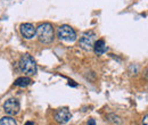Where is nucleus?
Instances as JSON below:
<instances>
[{
	"label": "nucleus",
	"mask_w": 148,
	"mask_h": 125,
	"mask_svg": "<svg viewBox=\"0 0 148 125\" xmlns=\"http://www.w3.org/2000/svg\"><path fill=\"white\" fill-rule=\"evenodd\" d=\"M36 34L38 36V39L40 40V42L49 44L54 41L55 38V32H54V27L50 23H43L40 24L36 30Z\"/></svg>",
	"instance_id": "nucleus-1"
},
{
	"label": "nucleus",
	"mask_w": 148,
	"mask_h": 125,
	"mask_svg": "<svg viewBox=\"0 0 148 125\" xmlns=\"http://www.w3.org/2000/svg\"><path fill=\"white\" fill-rule=\"evenodd\" d=\"M19 109H21L19 101L15 98H10V99L6 100L3 104V110L8 116H14V115L18 114Z\"/></svg>",
	"instance_id": "nucleus-5"
},
{
	"label": "nucleus",
	"mask_w": 148,
	"mask_h": 125,
	"mask_svg": "<svg viewBox=\"0 0 148 125\" xmlns=\"http://www.w3.org/2000/svg\"><path fill=\"white\" fill-rule=\"evenodd\" d=\"M87 125H96V121H95L93 118H90V120L88 121V124Z\"/></svg>",
	"instance_id": "nucleus-11"
},
{
	"label": "nucleus",
	"mask_w": 148,
	"mask_h": 125,
	"mask_svg": "<svg viewBox=\"0 0 148 125\" xmlns=\"http://www.w3.org/2000/svg\"><path fill=\"white\" fill-rule=\"evenodd\" d=\"M16 87H21V88H25L27 85L31 84V79L29 76H22V77H18L15 83H14Z\"/></svg>",
	"instance_id": "nucleus-9"
},
{
	"label": "nucleus",
	"mask_w": 148,
	"mask_h": 125,
	"mask_svg": "<svg viewBox=\"0 0 148 125\" xmlns=\"http://www.w3.org/2000/svg\"><path fill=\"white\" fill-rule=\"evenodd\" d=\"M92 50H95V54L97 55V56H101V55H104L106 51H107V46H106L105 41H104L103 39L97 40V41L95 42V44H93Z\"/></svg>",
	"instance_id": "nucleus-8"
},
{
	"label": "nucleus",
	"mask_w": 148,
	"mask_h": 125,
	"mask_svg": "<svg viewBox=\"0 0 148 125\" xmlns=\"http://www.w3.org/2000/svg\"><path fill=\"white\" fill-rule=\"evenodd\" d=\"M0 125H17V123L12 116H5L0 120Z\"/></svg>",
	"instance_id": "nucleus-10"
},
{
	"label": "nucleus",
	"mask_w": 148,
	"mask_h": 125,
	"mask_svg": "<svg viewBox=\"0 0 148 125\" xmlns=\"http://www.w3.org/2000/svg\"><path fill=\"white\" fill-rule=\"evenodd\" d=\"M71 111L69 110V108L63 107L57 109L55 113V120L57 123L59 124H66L70 120H71Z\"/></svg>",
	"instance_id": "nucleus-6"
},
{
	"label": "nucleus",
	"mask_w": 148,
	"mask_h": 125,
	"mask_svg": "<svg viewBox=\"0 0 148 125\" xmlns=\"http://www.w3.org/2000/svg\"><path fill=\"white\" fill-rule=\"evenodd\" d=\"M36 30L37 29L31 23H23L19 26V32H21L22 36L24 39H27V40L32 39L33 36H36Z\"/></svg>",
	"instance_id": "nucleus-7"
},
{
	"label": "nucleus",
	"mask_w": 148,
	"mask_h": 125,
	"mask_svg": "<svg viewBox=\"0 0 148 125\" xmlns=\"http://www.w3.org/2000/svg\"><path fill=\"white\" fill-rule=\"evenodd\" d=\"M96 42V34L89 31L83 33L82 36L79 40V46L84 50V51H90L93 49V44Z\"/></svg>",
	"instance_id": "nucleus-4"
},
{
	"label": "nucleus",
	"mask_w": 148,
	"mask_h": 125,
	"mask_svg": "<svg viewBox=\"0 0 148 125\" xmlns=\"http://www.w3.org/2000/svg\"><path fill=\"white\" fill-rule=\"evenodd\" d=\"M25 125H33V122H26Z\"/></svg>",
	"instance_id": "nucleus-13"
},
{
	"label": "nucleus",
	"mask_w": 148,
	"mask_h": 125,
	"mask_svg": "<svg viewBox=\"0 0 148 125\" xmlns=\"http://www.w3.org/2000/svg\"><path fill=\"white\" fill-rule=\"evenodd\" d=\"M57 36L65 42H74L76 40V32L70 25H62L57 30Z\"/></svg>",
	"instance_id": "nucleus-3"
},
{
	"label": "nucleus",
	"mask_w": 148,
	"mask_h": 125,
	"mask_svg": "<svg viewBox=\"0 0 148 125\" xmlns=\"http://www.w3.org/2000/svg\"><path fill=\"white\" fill-rule=\"evenodd\" d=\"M18 67L22 73H24L26 76H31L34 75L37 73V63L34 60V58L29 54L23 55L19 59Z\"/></svg>",
	"instance_id": "nucleus-2"
},
{
	"label": "nucleus",
	"mask_w": 148,
	"mask_h": 125,
	"mask_svg": "<svg viewBox=\"0 0 148 125\" xmlns=\"http://www.w3.org/2000/svg\"><path fill=\"white\" fill-rule=\"evenodd\" d=\"M143 125H148V116L146 115L144 117V121H143Z\"/></svg>",
	"instance_id": "nucleus-12"
}]
</instances>
